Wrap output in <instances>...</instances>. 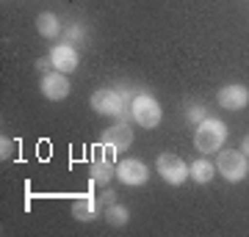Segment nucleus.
<instances>
[{
    "label": "nucleus",
    "instance_id": "nucleus-19",
    "mask_svg": "<svg viewBox=\"0 0 249 237\" xmlns=\"http://www.w3.org/2000/svg\"><path fill=\"white\" fill-rule=\"evenodd\" d=\"M11 149H14V143H11L9 138L0 141V158H3V160H6V158H14V155H11Z\"/></svg>",
    "mask_w": 249,
    "mask_h": 237
},
{
    "label": "nucleus",
    "instance_id": "nucleus-7",
    "mask_svg": "<svg viewBox=\"0 0 249 237\" xmlns=\"http://www.w3.org/2000/svg\"><path fill=\"white\" fill-rule=\"evenodd\" d=\"M116 179L122 185H127V188H139V185H147V179H150V168H147V163L139 158H124L116 163Z\"/></svg>",
    "mask_w": 249,
    "mask_h": 237
},
{
    "label": "nucleus",
    "instance_id": "nucleus-16",
    "mask_svg": "<svg viewBox=\"0 0 249 237\" xmlns=\"http://www.w3.org/2000/svg\"><path fill=\"white\" fill-rule=\"evenodd\" d=\"M83 36H86V31H83V25H80V22H72V25L67 28V33H64V42H67V44L83 42Z\"/></svg>",
    "mask_w": 249,
    "mask_h": 237
},
{
    "label": "nucleus",
    "instance_id": "nucleus-6",
    "mask_svg": "<svg viewBox=\"0 0 249 237\" xmlns=\"http://www.w3.org/2000/svg\"><path fill=\"white\" fill-rule=\"evenodd\" d=\"M158 174H160V179L166 185H172V188H180V185L191 176L188 174V166L183 163V158H178L175 152L158 155Z\"/></svg>",
    "mask_w": 249,
    "mask_h": 237
},
{
    "label": "nucleus",
    "instance_id": "nucleus-3",
    "mask_svg": "<svg viewBox=\"0 0 249 237\" xmlns=\"http://www.w3.org/2000/svg\"><path fill=\"white\" fill-rule=\"evenodd\" d=\"M130 116H133V122L144 130H152V127H158L163 122V111H160V102L152 94L147 91H136V97L130 99Z\"/></svg>",
    "mask_w": 249,
    "mask_h": 237
},
{
    "label": "nucleus",
    "instance_id": "nucleus-18",
    "mask_svg": "<svg viewBox=\"0 0 249 237\" xmlns=\"http://www.w3.org/2000/svg\"><path fill=\"white\" fill-rule=\"evenodd\" d=\"M50 66H53V58H50V55H42V58L36 61V69L42 72V75H47V72H50Z\"/></svg>",
    "mask_w": 249,
    "mask_h": 237
},
{
    "label": "nucleus",
    "instance_id": "nucleus-1",
    "mask_svg": "<svg viewBox=\"0 0 249 237\" xmlns=\"http://www.w3.org/2000/svg\"><path fill=\"white\" fill-rule=\"evenodd\" d=\"M136 97V91H130L127 86H116V88H97L91 94L89 105L91 111H97L100 116H116L122 122H130V99Z\"/></svg>",
    "mask_w": 249,
    "mask_h": 237
},
{
    "label": "nucleus",
    "instance_id": "nucleus-12",
    "mask_svg": "<svg viewBox=\"0 0 249 237\" xmlns=\"http://www.w3.org/2000/svg\"><path fill=\"white\" fill-rule=\"evenodd\" d=\"M100 207H103V202H100L97 196H91V193L78 196V199L72 202V218L89 223V221H94L100 215Z\"/></svg>",
    "mask_w": 249,
    "mask_h": 237
},
{
    "label": "nucleus",
    "instance_id": "nucleus-17",
    "mask_svg": "<svg viewBox=\"0 0 249 237\" xmlns=\"http://www.w3.org/2000/svg\"><path fill=\"white\" fill-rule=\"evenodd\" d=\"M188 122H194V124H199V122H202V119H205V108L202 105H199V102H194V105H191V108H188Z\"/></svg>",
    "mask_w": 249,
    "mask_h": 237
},
{
    "label": "nucleus",
    "instance_id": "nucleus-20",
    "mask_svg": "<svg viewBox=\"0 0 249 237\" xmlns=\"http://www.w3.org/2000/svg\"><path fill=\"white\" fill-rule=\"evenodd\" d=\"M100 202H103V207H108V204H114V202H116L114 190H111V188H108V185H106V190H103V193H100Z\"/></svg>",
    "mask_w": 249,
    "mask_h": 237
},
{
    "label": "nucleus",
    "instance_id": "nucleus-9",
    "mask_svg": "<svg viewBox=\"0 0 249 237\" xmlns=\"http://www.w3.org/2000/svg\"><path fill=\"white\" fill-rule=\"evenodd\" d=\"M39 88H42V97L50 99V102H61V99L70 97V78L64 75V72H47V75H42V83H39Z\"/></svg>",
    "mask_w": 249,
    "mask_h": 237
},
{
    "label": "nucleus",
    "instance_id": "nucleus-8",
    "mask_svg": "<svg viewBox=\"0 0 249 237\" xmlns=\"http://www.w3.org/2000/svg\"><path fill=\"white\" fill-rule=\"evenodd\" d=\"M114 176H116V163L111 160L106 146L100 143V146H94V155H91V188L94 185H103L106 188Z\"/></svg>",
    "mask_w": 249,
    "mask_h": 237
},
{
    "label": "nucleus",
    "instance_id": "nucleus-21",
    "mask_svg": "<svg viewBox=\"0 0 249 237\" xmlns=\"http://www.w3.org/2000/svg\"><path fill=\"white\" fill-rule=\"evenodd\" d=\"M241 152H244V155H247V158H249V135H247V138H244V141H241Z\"/></svg>",
    "mask_w": 249,
    "mask_h": 237
},
{
    "label": "nucleus",
    "instance_id": "nucleus-15",
    "mask_svg": "<svg viewBox=\"0 0 249 237\" xmlns=\"http://www.w3.org/2000/svg\"><path fill=\"white\" fill-rule=\"evenodd\" d=\"M106 221L111 223V226H124L127 221H130V210L124 207V204H108L106 207Z\"/></svg>",
    "mask_w": 249,
    "mask_h": 237
},
{
    "label": "nucleus",
    "instance_id": "nucleus-10",
    "mask_svg": "<svg viewBox=\"0 0 249 237\" xmlns=\"http://www.w3.org/2000/svg\"><path fill=\"white\" fill-rule=\"evenodd\" d=\"M216 102H219L224 111H244V108L249 105V88L241 86V83H227V86L219 88Z\"/></svg>",
    "mask_w": 249,
    "mask_h": 237
},
{
    "label": "nucleus",
    "instance_id": "nucleus-11",
    "mask_svg": "<svg viewBox=\"0 0 249 237\" xmlns=\"http://www.w3.org/2000/svg\"><path fill=\"white\" fill-rule=\"evenodd\" d=\"M50 58H53V69L64 72V75H70V72L78 69V63H80V55L78 50L72 47V44H55L53 50H50Z\"/></svg>",
    "mask_w": 249,
    "mask_h": 237
},
{
    "label": "nucleus",
    "instance_id": "nucleus-14",
    "mask_svg": "<svg viewBox=\"0 0 249 237\" xmlns=\"http://www.w3.org/2000/svg\"><path fill=\"white\" fill-rule=\"evenodd\" d=\"M188 174H191V179H194V182L208 185L211 179H213V174H216V166L211 163V160L199 158V160H194V163L188 166Z\"/></svg>",
    "mask_w": 249,
    "mask_h": 237
},
{
    "label": "nucleus",
    "instance_id": "nucleus-2",
    "mask_svg": "<svg viewBox=\"0 0 249 237\" xmlns=\"http://www.w3.org/2000/svg\"><path fill=\"white\" fill-rule=\"evenodd\" d=\"M227 124L216 116H205L199 124H194V146L202 155H213L222 149V143L227 141Z\"/></svg>",
    "mask_w": 249,
    "mask_h": 237
},
{
    "label": "nucleus",
    "instance_id": "nucleus-5",
    "mask_svg": "<svg viewBox=\"0 0 249 237\" xmlns=\"http://www.w3.org/2000/svg\"><path fill=\"white\" fill-rule=\"evenodd\" d=\"M100 143L108 149V155H122V152L130 149V143H133V127H130V122H119L111 124L106 132H103V138H100Z\"/></svg>",
    "mask_w": 249,
    "mask_h": 237
},
{
    "label": "nucleus",
    "instance_id": "nucleus-13",
    "mask_svg": "<svg viewBox=\"0 0 249 237\" xmlns=\"http://www.w3.org/2000/svg\"><path fill=\"white\" fill-rule=\"evenodd\" d=\"M36 31L45 39H55V36H61V22H58V17H55L53 11H42L36 17Z\"/></svg>",
    "mask_w": 249,
    "mask_h": 237
},
{
    "label": "nucleus",
    "instance_id": "nucleus-4",
    "mask_svg": "<svg viewBox=\"0 0 249 237\" xmlns=\"http://www.w3.org/2000/svg\"><path fill=\"white\" fill-rule=\"evenodd\" d=\"M216 171H219L227 182L235 185L247 176L249 160L241 149H224V152H219V158H216Z\"/></svg>",
    "mask_w": 249,
    "mask_h": 237
}]
</instances>
